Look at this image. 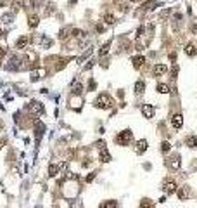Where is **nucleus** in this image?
I'll return each mask as SVG.
<instances>
[{
  "label": "nucleus",
  "instance_id": "obj_25",
  "mask_svg": "<svg viewBox=\"0 0 197 208\" xmlns=\"http://www.w3.org/2000/svg\"><path fill=\"white\" fill-rule=\"evenodd\" d=\"M104 23H106V24H114V23H116V18H114L112 14H106V16H104Z\"/></svg>",
  "mask_w": 197,
  "mask_h": 208
},
{
  "label": "nucleus",
  "instance_id": "obj_23",
  "mask_svg": "<svg viewBox=\"0 0 197 208\" xmlns=\"http://www.w3.org/2000/svg\"><path fill=\"white\" fill-rule=\"evenodd\" d=\"M116 206H118V203H116L114 200H109V201H106V203L101 205V208H116Z\"/></svg>",
  "mask_w": 197,
  "mask_h": 208
},
{
  "label": "nucleus",
  "instance_id": "obj_38",
  "mask_svg": "<svg viewBox=\"0 0 197 208\" xmlns=\"http://www.w3.org/2000/svg\"><path fill=\"white\" fill-rule=\"evenodd\" d=\"M192 31H194V33H197V24H195V26H194V28H192Z\"/></svg>",
  "mask_w": 197,
  "mask_h": 208
},
{
  "label": "nucleus",
  "instance_id": "obj_14",
  "mask_svg": "<svg viewBox=\"0 0 197 208\" xmlns=\"http://www.w3.org/2000/svg\"><path fill=\"white\" fill-rule=\"evenodd\" d=\"M38 23H40L38 16H30V18H28V26H30V28H33V30L38 26Z\"/></svg>",
  "mask_w": 197,
  "mask_h": 208
},
{
  "label": "nucleus",
  "instance_id": "obj_17",
  "mask_svg": "<svg viewBox=\"0 0 197 208\" xmlns=\"http://www.w3.org/2000/svg\"><path fill=\"white\" fill-rule=\"evenodd\" d=\"M144 90H145V82H144V80H138V82L135 83V92H137V94H144Z\"/></svg>",
  "mask_w": 197,
  "mask_h": 208
},
{
  "label": "nucleus",
  "instance_id": "obj_36",
  "mask_svg": "<svg viewBox=\"0 0 197 208\" xmlns=\"http://www.w3.org/2000/svg\"><path fill=\"white\" fill-rule=\"evenodd\" d=\"M97 31H99V33H101V31H104V26L99 24V26H97Z\"/></svg>",
  "mask_w": 197,
  "mask_h": 208
},
{
  "label": "nucleus",
  "instance_id": "obj_19",
  "mask_svg": "<svg viewBox=\"0 0 197 208\" xmlns=\"http://www.w3.org/2000/svg\"><path fill=\"white\" fill-rule=\"evenodd\" d=\"M81 90H83V85L80 82L73 83V94H75V96H80V94H81Z\"/></svg>",
  "mask_w": 197,
  "mask_h": 208
},
{
  "label": "nucleus",
  "instance_id": "obj_33",
  "mask_svg": "<svg viewBox=\"0 0 197 208\" xmlns=\"http://www.w3.org/2000/svg\"><path fill=\"white\" fill-rule=\"evenodd\" d=\"M93 179H95V174H90V175H86V182H92Z\"/></svg>",
  "mask_w": 197,
  "mask_h": 208
},
{
  "label": "nucleus",
  "instance_id": "obj_9",
  "mask_svg": "<svg viewBox=\"0 0 197 208\" xmlns=\"http://www.w3.org/2000/svg\"><path fill=\"white\" fill-rule=\"evenodd\" d=\"M28 44H30V37H21V38H17V42H16V49L24 50V49L28 47Z\"/></svg>",
  "mask_w": 197,
  "mask_h": 208
},
{
  "label": "nucleus",
  "instance_id": "obj_28",
  "mask_svg": "<svg viewBox=\"0 0 197 208\" xmlns=\"http://www.w3.org/2000/svg\"><path fill=\"white\" fill-rule=\"evenodd\" d=\"M176 75H178V66H176V64H173V66H171V76L176 78Z\"/></svg>",
  "mask_w": 197,
  "mask_h": 208
},
{
  "label": "nucleus",
  "instance_id": "obj_21",
  "mask_svg": "<svg viewBox=\"0 0 197 208\" xmlns=\"http://www.w3.org/2000/svg\"><path fill=\"white\" fill-rule=\"evenodd\" d=\"M140 208H154V203L150 200H147V198H144L140 201Z\"/></svg>",
  "mask_w": 197,
  "mask_h": 208
},
{
  "label": "nucleus",
  "instance_id": "obj_12",
  "mask_svg": "<svg viewBox=\"0 0 197 208\" xmlns=\"http://www.w3.org/2000/svg\"><path fill=\"white\" fill-rule=\"evenodd\" d=\"M168 71V68L164 66V64H156V66H154V75H156V76H161V75H164Z\"/></svg>",
  "mask_w": 197,
  "mask_h": 208
},
{
  "label": "nucleus",
  "instance_id": "obj_32",
  "mask_svg": "<svg viewBox=\"0 0 197 208\" xmlns=\"http://www.w3.org/2000/svg\"><path fill=\"white\" fill-rule=\"evenodd\" d=\"M5 35H7V31H5L4 28H0V40H2V38H5Z\"/></svg>",
  "mask_w": 197,
  "mask_h": 208
},
{
  "label": "nucleus",
  "instance_id": "obj_26",
  "mask_svg": "<svg viewBox=\"0 0 197 208\" xmlns=\"http://www.w3.org/2000/svg\"><path fill=\"white\" fill-rule=\"evenodd\" d=\"M170 149H171V144H170V142H168V141L161 142V151H163V153H168V151H170Z\"/></svg>",
  "mask_w": 197,
  "mask_h": 208
},
{
  "label": "nucleus",
  "instance_id": "obj_4",
  "mask_svg": "<svg viewBox=\"0 0 197 208\" xmlns=\"http://www.w3.org/2000/svg\"><path fill=\"white\" fill-rule=\"evenodd\" d=\"M171 125H173V128H182V125H183V116L180 115V113H175V115L171 116Z\"/></svg>",
  "mask_w": 197,
  "mask_h": 208
},
{
  "label": "nucleus",
  "instance_id": "obj_39",
  "mask_svg": "<svg viewBox=\"0 0 197 208\" xmlns=\"http://www.w3.org/2000/svg\"><path fill=\"white\" fill-rule=\"evenodd\" d=\"M130 2H138V0H130Z\"/></svg>",
  "mask_w": 197,
  "mask_h": 208
},
{
  "label": "nucleus",
  "instance_id": "obj_13",
  "mask_svg": "<svg viewBox=\"0 0 197 208\" xmlns=\"http://www.w3.org/2000/svg\"><path fill=\"white\" fill-rule=\"evenodd\" d=\"M131 63H133V66L138 70V68H142V66H144L145 57H144V56H137V57H133V59H131Z\"/></svg>",
  "mask_w": 197,
  "mask_h": 208
},
{
  "label": "nucleus",
  "instance_id": "obj_30",
  "mask_svg": "<svg viewBox=\"0 0 197 208\" xmlns=\"http://www.w3.org/2000/svg\"><path fill=\"white\" fill-rule=\"evenodd\" d=\"M42 45H43V47H50V45H52V42L48 40V38H43V40H42Z\"/></svg>",
  "mask_w": 197,
  "mask_h": 208
},
{
  "label": "nucleus",
  "instance_id": "obj_35",
  "mask_svg": "<svg viewBox=\"0 0 197 208\" xmlns=\"http://www.w3.org/2000/svg\"><path fill=\"white\" fill-rule=\"evenodd\" d=\"M170 59H171V61L176 59V54H175V52H171V54H170Z\"/></svg>",
  "mask_w": 197,
  "mask_h": 208
},
{
  "label": "nucleus",
  "instance_id": "obj_27",
  "mask_svg": "<svg viewBox=\"0 0 197 208\" xmlns=\"http://www.w3.org/2000/svg\"><path fill=\"white\" fill-rule=\"evenodd\" d=\"M109 47H111V42H107V44H104L102 45V49H101V56H106L109 52Z\"/></svg>",
  "mask_w": 197,
  "mask_h": 208
},
{
  "label": "nucleus",
  "instance_id": "obj_37",
  "mask_svg": "<svg viewBox=\"0 0 197 208\" xmlns=\"http://www.w3.org/2000/svg\"><path fill=\"white\" fill-rule=\"evenodd\" d=\"M4 54H5V49L0 47V59H2V56H4Z\"/></svg>",
  "mask_w": 197,
  "mask_h": 208
},
{
  "label": "nucleus",
  "instance_id": "obj_18",
  "mask_svg": "<svg viewBox=\"0 0 197 208\" xmlns=\"http://www.w3.org/2000/svg\"><path fill=\"white\" fill-rule=\"evenodd\" d=\"M157 92L159 94H170V87L166 85V83H157Z\"/></svg>",
  "mask_w": 197,
  "mask_h": 208
},
{
  "label": "nucleus",
  "instance_id": "obj_34",
  "mask_svg": "<svg viewBox=\"0 0 197 208\" xmlns=\"http://www.w3.org/2000/svg\"><path fill=\"white\" fill-rule=\"evenodd\" d=\"M142 33H144V26H140V28H138V31H137V37H140Z\"/></svg>",
  "mask_w": 197,
  "mask_h": 208
},
{
  "label": "nucleus",
  "instance_id": "obj_31",
  "mask_svg": "<svg viewBox=\"0 0 197 208\" xmlns=\"http://www.w3.org/2000/svg\"><path fill=\"white\" fill-rule=\"evenodd\" d=\"M168 14H170V9H166L164 12H161V19H166V18H168Z\"/></svg>",
  "mask_w": 197,
  "mask_h": 208
},
{
  "label": "nucleus",
  "instance_id": "obj_7",
  "mask_svg": "<svg viewBox=\"0 0 197 208\" xmlns=\"http://www.w3.org/2000/svg\"><path fill=\"white\" fill-rule=\"evenodd\" d=\"M164 191H166V194H173L178 191V187H176V182L175 180H166L164 182Z\"/></svg>",
  "mask_w": 197,
  "mask_h": 208
},
{
  "label": "nucleus",
  "instance_id": "obj_3",
  "mask_svg": "<svg viewBox=\"0 0 197 208\" xmlns=\"http://www.w3.org/2000/svg\"><path fill=\"white\" fill-rule=\"evenodd\" d=\"M30 111L33 113V115H42V113L45 111V108H43V104L42 102H38V101H33V102H30Z\"/></svg>",
  "mask_w": 197,
  "mask_h": 208
},
{
  "label": "nucleus",
  "instance_id": "obj_8",
  "mask_svg": "<svg viewBox=\"0 0 197 208\" xmlns=\"http://www.w3.org/2000/svg\"><path fill=\"white\" fill-rule=\"evenodd\" d=\"M154 113H156L154 106H150V104H144V106H142V115H144L145 118H152Z\"/></svg>",
  "mask_w": 197,
  "mask_h": 208
},
{
  "label": "nucleus",
  "instance_id": "obj_16",
  "mask_svg": "<svg viewBox=\"0 0 197 208\" xmlns=\"http://www.w3.org/2000/svg\"><path fill=\"white\" fill-rule=\"evenodd\" d=\"M69 33H73V28H64V30H61V33H59V38L61 40H66V38H69Z\"/></svg>",
  "mask_w": 197,
  "mask_h": 208
},
{
  "label": "nucleus",
  "instance_id": "obj_10",
  "mask_svg": "<svg viewBox=\"0 0 197 208\" xmlns=\"http://www.w3.org/2000/svg\"><path fill=\"white\" fill-rule=\"evenodd\" d=\"M99 158H101L102 163H109V161H111V154H109V151H107L106 148L101 149V154H99Z\"/></svg>",
  "mask_w": 197,
  "mask_h": 208
},
{
  "label": "nucleus",
  "instance_id": "obj_22",
  "mask_svg": "<svg viewBox=\"0 0 197 208\" xmlns=\"http://www.w3.org/2000/svg\"><path fill=\"white\" fill-rule=\"evenodd\" d=\"M35 4H37L35 0H22V2H21V5H22L24 9H33Z\"/></svg>",
  "mask_w": 197,
  "mask_h": 208
},
{
  "label": "nucleus",
  "instance_id": "obj_40",
  "mask_svg": "<svg viewBox=\"0 0 197 208\" xmlns=\"http://www.w3.org/2000/svg\"><path fill=\"white\" fill-rule=\"evenodd\" d=\"M0 127H2V122H0Z\"/></svg>",
  "mask_w": 197,
  "mask_h": 208
},
{
  "label": "nucleus",
  "instance_id": "obj_1",
  "mask_svg": "<svg viewBox=\"0 0 197 208\" xmlns=\"http://www.w3.org/2000/svg\"><path fill=\"white\" fill-rule=\"evenodd\" d=\"M93 104H95V108H99V109H109L114 106V101H112V97L107 96V94H101V96L95 99Z\"/></svg>",
  "mask_w": 197,
  "mask_h": 208
},
{
  "label": "nucleus",
  "instance_id": "obj_5",
  "mask_svg": "<svg viewBox=\"0 0 197 208\" xmlns=\"http://www.w3.org/2000/svg\"><path fill=\"white\" fill-rule=\"evenodd\" d=\"M166 163H168V167H170L171 170H178L180 165H182V161H180V156H171Z\"/></svg>",
  "mask_w": 197,
  "mask_h": 208
},
{
  "label": "nucleus",
  "instance_id": "obj_29",
  "mask_svg": "<svg viewBox=\"0 0 197 208\" xmlns=\"http://www.w3.org/2000/svg\"><path fill=\"white\" fill-rule=\"evenodd\" d=\"M11 19H12V14H11V12H7V14L2 16V21H4V23H11Z\"/></svg>",
  "mask_w": 197,
  "mask_h": 208
},
{
  "label": "nucleus",
  "instance_id": "obj_6",
  "mask_svg": "<svg viewBox=\"0 0 197 208\" xmlns=\"http://www.w3.org/2000/svg\"><path fill=\"white\" fill-rule=\"evenodd\" d=\"M137 148H135V151H137V154H144L145 151H147V146H149V142L145 141V139H140V141H137Z\"/></svg>",
  "mask_w": 197,
  "mask_h": 208
},
{
  "label": "nucleus",
  "instance_id": "obj_11",
  "mask_svg": "<svg viewBox=\"0 0 197 208\" xmlns=\"http://www.w3.org/2000/svg\"><path fill=\"white\" fill-rule=\"evenodd\" d=\"M185 54H187V56H190V57H194L197 54V47L194 44H187L185 45Z\"/></svg>",
  "mask_w": 197,
  "mask_h": 208
},
{
  "label": "nucleus",
  "instance_id": "obj_20",
  "mask_svg": "<svg viewBox=\"0 0 197 208\" xmlns=\"http://www.w3.org/2000/svg\"><path fill=\"white\" fill-rule=\"evenodd\" d=\"M187 146H189V148H197V137L195 135H190V137H187Z\"/></svg>",
  "mask_w": 197,
  "mask_h": 208
},
{
  "label": "nucleus",
  "instance_id": "obj_15",
  "mask_svg": "<svg viewBox=\"0 0 197 208\" xmlns=\"http://www.w3.org/2000/svg\"><path fill=\"white\" fill-rule=\"evenodd\" d=\"M176 196H178V200H180V201H185L187 198H189V191H187L185 187H182V189L176 191Z\"/></svg>",
  "mask_w": 197,
  "mask_h": 208
},
{
  "label": "nucleus",
  "instance_id": "obj_2",
  "mask_svg": "<svg viewBox=\"0 0 197 208\" xmlns=\"http://www.w3.org/2000/svg\"><path fill=\"white\" fill-rule=\"evenodd\" d=\"M131 139H133V134H131L130 128L123 130V132H119V134L116 135V142H118L119 146H128L131 142Z\"/></svg>",
  "mask_w": 197,
  "mask_h": 208
},
{
  "label": "nucleus",
  "instance_id": "obj_24",
  "mask_svg": "<svg viewBox=\"0 0 197 208\" xmlns=\"http://www.w3.org/2000/svg\"><path fill=\"white\" fill-rule=\"evenodd\" d=\"M57 172H59V167H57V165H50V167H48V175H50V177H56Z\"/></svg>",
  "mask_w": 197,
  "mask_h": 208
}]
</instances>
